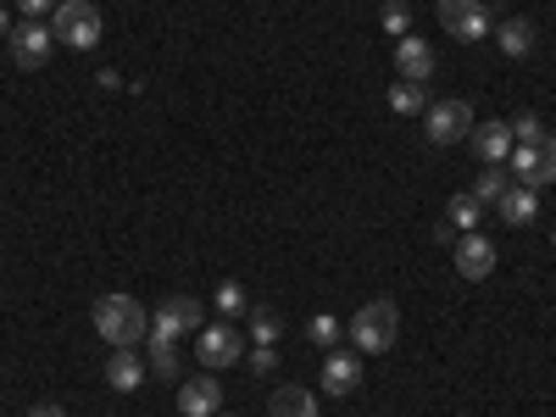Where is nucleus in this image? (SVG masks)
Masks as SVG:
<instances>
[{"instance_id":"nucleus-1","label":"nucleus","mask_w":556,"mask_h":417,"mask_svg":"<svg viewBox=\"0 0 556 417\" xmlns=\"http://www.w3.org/2000/svg\"><path fill=\"white\" fill-rule=\"evenodd\" d=\"M96 329H101L106 345H139V340H151V317L134 295H101L96 301Z\"/></svg>"},{"instance_id":"nucleus-2","label":"nucleus","mask_w":556,"mask_h":417,"mask_svg":"<svg viewBox=\"0 0 556 417\" xmlns=\"http://www.w3.org/2000/svg\"><path fill=\"white\" fill-rule=\"evenodd\" d=\"M395 334H401V306L395 301H362L356 306V317H351V345L356 351H367V356H384L390 345H395Z\"/></svg>"},{"instance_id":"nucleus-3","label":"nucleus","mask_w":556,"mask_h":417,"mask_svg":"<svg viewBox=\"0 0 556 417\" xmlns=\"http://www.w3.org/2000/svg\"><path fill=\"white\" fill-rule=\"evenodd\" d=\"M51 34H56V45H67V51H96L101 45V7L96 0H62Z\"/></svg>"},{"instance_id":"nucleus-4","label":"nucleus","mask_w":556,"mask_h":417,"mask_svg":"<svg viewBox=\"0 0 556 417\" xmlns=\"http://www.w3.org/2000/svg\"><path fill=\"white\" fill-rule=\"evenodd\" d=\"M201 317H206L201 301H190V295H167V301L151 312V340H156V345H178L184 334H201V329H206Z\"/></svg>"},{"instance_id":"nucleus-5","label":"nucleus","mask_w":556,"mask_h":417,"mask_svg":"<svg viewBox=\"0 0 556 417\" xmlns=\"http://www.w3.org/2000/svg\"><path fill=\"white\" fill-rule=\"evenodd\" d=\"M434 12H440V28H445L456 45H479V39H490V34H495L484 0H440Z\"/></svg>"},{"instance_id":"nucleus-6","label":"nucleus","mask_w":556,"mask_h":417,"mask_svg":"<svg viewBox=\"0 0 556 417\" xmlns=\"http://www.w3.org/2000/svg\"><path fill=\"white\" fill-rule=\"evenodd\" d=\"M12 62L23 67V73H39L45 67V56H51V45H56V34L45 28L39 17H23V23H12Z\"/></svg>"},{"instance_id":"nucleus-7","label":"nucleus","mask_w":556,"mask_h":417,"mask_svg":"<svg viewBox=\"0 0 556 417\" xmlns=\"http://www.w3.org/2000/svg\"><path fill=\"white\" fill-rule=\"evenodd\" d=\"M424 134L434 139V146H456V139L473 134V106L468 101H434L424 112Z\"/></svg>"},{"instance_id":"nucleus-8","label":"nucleus","mask_w":556,"mask_h":417,"mask_svg":"<svg viewBox=\"0 0 556 417\" xmlns=\"http://www.w3.org/2000/svg\"><path fill=\"white\" fill-rule=\"evenodd\" d=\"M195 356L212 367H235L240 356H245V345H240V334H235V323H212V329H201V340H195Z\"/></svg>"},{"instance_id":"nucleus-9","label":"nucleus","mask_w":556,"mask_h":417,"mask_svg":"<svg viewBox=\"0 0 556 417\" xmlns=\"http://www.w3.org/2000/svg\"><path fill=\"white\" fill-rule=\"evenodd\" d=\"M451 262H456L462 278H473V285H479V278H490V273H495V245H490V235H479V228H473V235H462L456 251H451Z\"/></svg>"},{"instance_id":"nucleus-10","label":"nucleus","mask_w":556,"mask_h":417,"mask_svg":"<svg viewBox=\"0 0 556 417\" xmlns=\"http://www.w3.org/2000/svg\"><path fill=\"white\" fill-rule=\"evenodd\" d=\"M217 412H223V384L212 374L178 384V417H217Z\"/></svg>"},{"instance_id":"nucleus-11","label":"nucleus","mask_w":556,"mask_h":417,"mask_svg":"<svg viewBox=\"0 0 556 417\" xmlns=\"http://www.w3.org/2000/svg\"><path fill=\"white\" fill-rule=\"evenodd\" d=\"M395 67H401V78H412V84H429V78H434V45L417 39V34H401V39H395Z\"/></svg>"},{"instance_id":"nucleus-12","label":"nucleus","mask_w":556,"mask_h":417,"mask_svg":"<svg viewBox=\"0 0 556 417\" xmlns=\"http://www.w3.org/2000/svg\"><path fill=\"white\" fill-rule=\"evenodd\" d=\"M518 151V139H513V123H479L473 128V156L484 167H506V156Z\"/></svg>"},{"instance_id":"nucleus-13","label":"nucleus","mask_w":556,"mask_h":417,"mask_svg":"<svg viewBox=\"0 0 556 417\" xmlns=\"http://www.w3.org/2000/svg\"><path fill=\"white\" fill-rule=\"evenodd\" d=\"M362 379V356L356 351H329L323 356V395H351Z\"/></svg>"},{"instance_id":"nucleus-14","label":"nucleus","mask_w":556,"mask_h":417,"mask_svg":"<svg viewBox=\"0 0 556 417\" xmlns=\"http://www.w3.org/2000/svg\"><path fill=\"white\" fill-rule=\"evenodd\" d=\"M106 384H112V390H123V395L146 384V362L134 356V345H117V351L106 356Z\"/></svg>"},{"instance_id":"nucleus-15","label":"nucleus","mask_w":556,"mask_h":417,"mask_svg":"<svg viewBox=\"0 0 556 417\" xmlns=\"http://www.w3.org/2000/svg\"><path fill=\"white\" fill-rule=\"evenodd\" d=\"M534 212H540V201H534V190H523V184H518V190H506V195L495 201V217H501L506 228H529Z\"/></svg>"},{"instance_id":"nucleus-16","label":"nucleus","mask_w":556,"mask_h":417,"mask_svg":"<svg viewBox=\"0 0 556 417\" xmlns=\"http://www.w3.org/2000/svg\"><path fill=\"white\" fill-rule=\"evenodd\" d=\"M273 417H317V395L301 390V384H285V390H273Z\"/></svg>"},{"instance_id":"nucleus-17","label":"nucleus","mask_w":556,"mask_h":417,"mask_svg":"<svg viewBox=\"0 0 556 417\" xmlns=\"http://www.w3.org/2000/svg\"><path fill=\"white\" fill-rule=\"evenodd\" d=\"M495 39H501L506 56H529V51H534V23H529V17H506V23L495 28Z\"/></svg>"},{"instance_id":"nucleus-18","label":"nucleus","mask_w":556,"mask_h":417,"mask_svg":"<svg viewBox=\"0 0 556 417\" xmlns=\"http://www.w3.org/2000/svg\"><path fill=\"white\" fill-rule=\"evenodd\" d=\"M390 106H395L401 117H424V112H429L434 101H429V89H424V84H412V78H401V84L390 89Z\"/></svg>"},{"instance_id":"nucleus-19","label":"nucleus","mask_w":556,"mask_h":417,"mask_svg":"<svg viewBox=\"0 0 556 417\" xmlns=\"http://www.w3.org/2000/svg\"><path fill=\"white\" fill-rule=\"evenodd\" d=\"M479 217H484V201L479 195H451V223L462 228V235H473Z\"/></svg>"},{"instance_id":"nucleus-20","label":"nucleus","mask_w":556,"mask_h":417,"mask_svg":"<svg viewBox=\"0 0 556 417\" xmlns=\"http://www.w3.org/2000/svg\"><path fill=\"white\" fill-rule=\"evenodd\" d=\"M506 190H513V184H506V167H484V173H479V184H473V195H479L484 206H495Z\"/></svg>"},{"instance_id":"nucleus-21","label":"nucleus","mask_w":556,"mask_h":417,"mask_svg":"<svg viewBox=\"0 0 556 417\" xmlns=\"http://www.w3.org/2000/svg\"><path fill=\"white\" fill-rule=\"evenodd\" d=\"M379 23H384V34H412V7L406 0H384V12H379Z\"/></svg>"},{"instance_id":"nucleus-22","label":"nucleus","mask_w":556,"mask_h":417,"mask_svg":"<svg viewBox=\"0 0 556 417\" xmlns=\"http://www.w3.org/2000/svg\"><path fill=\"white\" fill-rule=\"evenodd\" d=\"M212 306H217L223 317H245V306H251V301H245V290H240V285H217Z\"/></svg>"},{"instance_id":"nucleus-23","label":"nucleus","mask_w":556,"mask_h":417,"mask_svg":"<svg viewBox=\"0 0 556 417\" xmlns=\"http://www.w3.org/2000/svg\"><path fill=\"white\" fill-rule=\"evenodd\" d=\"M251 334H256V345H278L285 323H278V312H251Z\"/></svg>"},{"instance_id":"nucleus-24","label":"nucleus","mask_w":556,"mask_h":417,"mask_svg":"<svg viewBox=\"0 0 556 417\" xmlns=\"http://www.w3.org/2000/svg\"><path fill=\"white\" fill-rule=\"evenodd\" d=\"M513 139H518V146H540V139H545V123H540L534 112H518V117H513Z\"/></svg>"},{"instance_id":"nucleus-25","label":"nucleus","mask_w":556,"mask_h":417,"mask_svg":"<svg viewBox=\"0 0 556 417\" xmlns=\"http://www.w3.org/2000/svg\"><path fill=\"white\" fill-rule=\"evenodd\" d=\"M306 334H312V345H334V340H340V317H329V312H317V317L306 323Z\"/></svg>"},{"instance_id":"nucleus-26","label":"nucleus","mask_w":556,"mask_h":417,"mask_svg":"<svg viewBox=\"0 0 556 417\" xmlns=\"http://www.w3.org/2000/svg\"><path fill=\"white\" fill-rule=\"evenodd\" d=\"M151 374H156V379H178V351H173V345H156V340H151Z\"/></svg>"},{"instance_id":"nucleus-27","label":"nucleus","mask_w":556,"mask_h":417,"mask_svg":"<svg viewBox=\"0 0 556 417\" xmlns=\"http://www.w3.org/2000/svg\"><path fill=\"white\" fill-rule=\"evenodd\" d=\"M534 156H540V173H545V190L556 184V134H545L540 146H534Z\"/></svg>"},{"instance_id":"nucleus-28","label":"nucleus","mask_w":556,"mask_h":417,"mask_svg":"<svg viewBox=\"0 0 556 417\" xmlns=\"http://www.w3.org/2000/svg\"><path fill=\"white\" fill-rule=\"evenodd\" d=\"M245 362H251V374H273L278 351H273V345H251V356H245Z\"/></svg>"},{"instance_id":"nucleus-29","label":"nucleus","mask_w":556,"mask_h":417,"mask_svg":"<svg viewBox=\"0 0 556 417\" xmlns=\"http://www.w3.org/2000/svg\"><path fill=\"white\" fill-rule=\"evenodd\" d=\"M23 17H39V12H56V0H17Z\"/></svg>"},{"instance_id":"nucleus-30","label":"nucleus","mask_w":556,"mask_h":417,"mask_svg":"<svg viewBox=\"0 0 556 417\" xmlns=\"http://www.w3.org/2000/svg\"><path fill=\"white\" fill-rule=\"evenodd\" d=\"M28 417H67V412H62V406H51V401H45V406H34Z\"/></svg>"},{"instance_id":"nucleus-31","label":"nucleus","mask_w":556,"mask_h":417,"mask_svg":"<svg viewBox=\"0 0 556 417\" xmlns=\"http://www.w3.org/2000/svg\"><path fill=\"white\" fill-rule=\"evenodd\" d=\"M0 39H12V12L0 7Z\"/></svg>"},{"instance_id":"nucleus-32","label":"nucleus","mask_w":556,"mask_h":417,"mask_svg":"<svg viewBox=\"0 0 556 417\" xmlns=\"http://www.w3.org/2000/svg\"><path fill=\"white\" fill-rule=\"evenodd\" d=\"M217 417H223V412H217Z\"/></svg>"}]
</instances>
